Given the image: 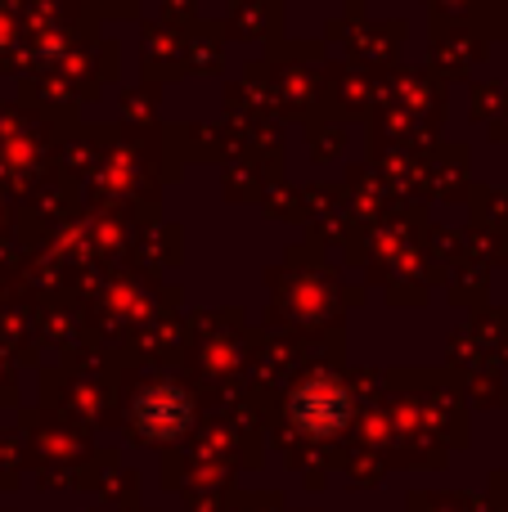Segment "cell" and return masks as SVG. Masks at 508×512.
Listing matches in <instances>:
<instances>
[{"mask_svg": "<svg viewBox=\"0 0 508 512\" xmlns=\"http://www.w3.org/2000/svg\"><path fill=\"white\" fill-rule=\"evenodd\" d=\"M189 423H194V400L180 387H171V382L144 387L135 396V427L149 441H176V436L189 432Z\"/></svg>", "mask_w": 508, "mask_h": 512, "instance_id": "2", "label": "cell"}, {"mask_svg": "<svg viewBox=\"0 0 508 512\" xmlns=\"http://www.w3.org/2000/svg\"><path fill=\"white\" fill-rule=\"evenodd\" d=\"M351 418H356V400H351V391L342 387L338 378H329V373H315V378L297 382L293 396H288V423L302 436H311V441H333V436H342L351 427Z\"/></svg>", "mask_w": 508, "mask_h": 512, "instance_id": "1", "label": "cell"}]
</instances>
